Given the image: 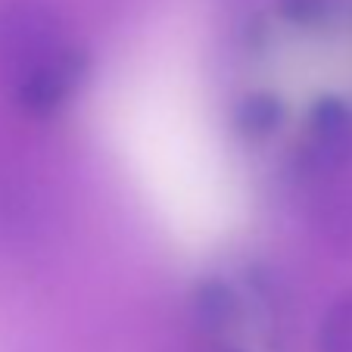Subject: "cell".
I'll return each mask as SVG.
<instances>
[{
  "label": "cell",
  "instance_id": "obj_1",
  "mask_svg": "<svg viewBox=\"0 0 352 352\" xmlns=\"http://www.w3.org/2000/svg\"><path fill=\"white\" fill-rule=\"evenodd\" d=\"M66 47L63 16L50 0H3L0 3V66L10 81L41 66Z\"/></svg>",
  "mask_w": 352,
  "mask_h": 352
},
{
  "label": "cell",
  "instance_id": "obj_2",
  "mask_svg": "<svg viewBox=\"0 0 352 352\" xmlns=\"http://www.w3.org/2000/svg\"><path fill=\"white\" fill-rule=\"evenodd\" d=\"M87 75V54L78 47H63L60 54L44 60L41 66L13 78V100L28 116H50L63 109L81 87Z\"/></svg>",
  "mask_w": 352,
  "mask_h": 352
},
{
  "label": "cell",
  "instance_id": "obj_3",
  "mask_svg": "<svg viewBox=\"0 0 352 352\" xmlns=\"http://www.w3.org/2000/svg\"><path fill=\"white\" fill-rule=\"evenodd\" d=\"M312 150L318 162H337L352 144V109L337 97H321L309 119Z\"/></svg>",
  "mask_w": 352,
  "mask_h": 352
},
{
  "label": "cell",
  "instance_id": "obj_4",
  "mask_svg": "<svg viewBox=\"0 0 352 352\" xmlns=\"http://www.w3.org/2000/svg\"><path fill=\"white\" fill-rule=\"evenodd\" d=\"M315 228L333 253L352 256V187H340L321 197Z\"/></svg>",
  "mask_w": 352,
  "mask_h": 352
},
{
  "label": "cell",
  "instance_id": "obj_5",
  "mask_svg": "<svg viewBox=\"0 0 352 352\" xmlns=\"http://www.w3.org/2000/svg\"><path fill=\"white\" fill-rule=\"evenodd\" d=\"M234 125L246 138H268L284 125V103L265 91L246 94L234 109Z\"/></svg>",
  "mask_w": 352,
  "mask_h": 352
},
{
  "label": "cell",
  "instance_id": "obj_6",
  "mask_svg": "<svg viewBox=\"0 0 352 352\" xmlns=\"http://www.w3.org/2000/svg\"><path fill=\"white\" fill-rule=\"evenodd\" d=\"M318 352H352V293H343L321 318Z\"/></svg>",
  "mask_w": 352,
  "mask_h": 352
},
{
  "label": "cell",
  "instance_id": "obj_7",
  "mask_svg": "<svg viewBox=\"0 0 352 352\" xmlns=\"http://www.w3.org/2000/svg\"><path fill=\"white\" fill-rule=\"evenodd\" d=\"M197 318L206 331H225L234 321V296L228 287L206 284L197 293Z\"/></svg>",
  "mask_w": 352,
  "mask_h": 352
},
{
  "label": "cell",
  "instance_id": "obj_8",
  "mask_svg": "<svg viewBox=\"0 0 352 352\" xmlns=\"http://www.w3.org/2000/svg\"><path fill=\"white\" fill-rule=\"evenodd\" d=\"M340 0H280V13L293 25H324L333 19Z\"/></svg>",
  "mask_w": 352,
  "mask_h": 352
}]
</instances>
